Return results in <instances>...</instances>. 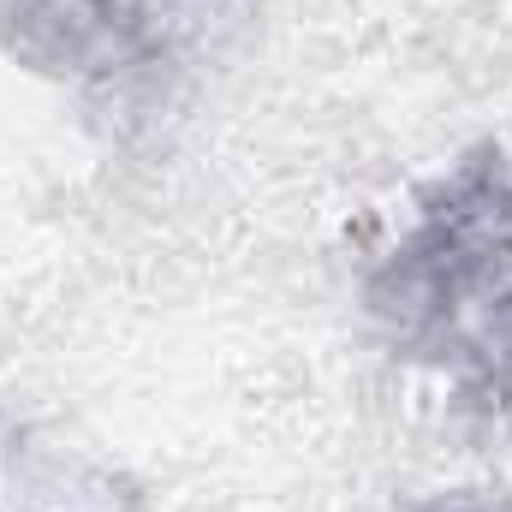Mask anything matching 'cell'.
<instances>
[{"mask_svg":"<svg viewBox=\"0 0 512 512\" xmlns=\"http://www.w3.org/2000/svg\"><path fill=\"white\" fill-rule=\"evenodd\" d=\"M382 340L471 399H512V155L477 149L417 191L364 274Z\"/></svg>","mask_w":512,"mask_h":512,"instance_id":"6da1fadb","label":"cell"},{"mask_svg":"<svg viewBox=\"0 0 512 512\" xmlns=\"http://www.w3.org/2000/svg\"><path fill=\"white\" fill-rule=\"evenodd\" d=\"M256 0H0V48L78 90H149L215 54Z\"/></svg>","mask_w":512,"mask_h":512,"instance_id":"7a4b0ae2","label":"cell"},{"mask_svg":"<svg viewBox=\"0 0 512 512\" xmlns=\"http://www.w3.org/2000/svg\"><path fill=\"white\" fill-rule=\"evenodd\" d=\"M0 512H131L114 471L0 405Z\"/></svg>","mask_w":512,"mask_h":512,"instance_id":"3957f363","label":"cell"},{"mask_svg":"<svg viewBox=\"0 0 512 512\" xmlns=\"http://www.w3.org/2000/svg\"><path fill=\"white\" fill-rule=\"evenodd\" d=\"M417 512H512V501H501V495H441V501H423Z\"/></svg>","mask_w":512,"mask_h":512,"instance_id":"277c9868","label":"cell"}]
</instances>
